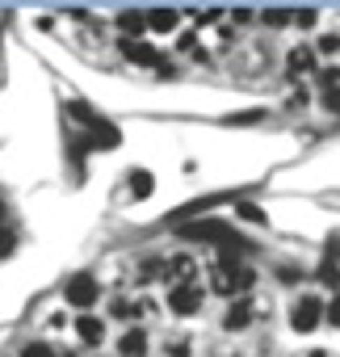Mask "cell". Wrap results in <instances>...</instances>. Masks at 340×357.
<instances>
[{
	"mask_svg": "<svg viewBox=\"0 0 340 357\" xmlns=\"http://www.w3.org/2000/svg\"><path fill=\"white\" fill-rule=\"evenodd\" d=\"M235 215H240V219H248V223H269V219H265V211H261V206H252V202H235Z\"/></svg>",
	"mask_w": 340,
	"mask_h": 357,
	"instance_id": "obj_18",
	"label": "cell"
},
{
	"mask_svg": "<svg viewBox=\"0 0 340 357\" xmlns=\"http://www.w3.org/2000/svg\"><path fill=\"white\" fill-rule=\"evenodd\" d=\"M319 319H323V303H319V294H302V298L294 303V311H290L294 332H315Z\"/></svg>",
	"mask_w": 340,
	"mask_h": 357,
	"instance_id": "obj_3",
	"label": "cell"
},
{
	"mask_svg": "<svg viewBox=\"0 0 340 357\" xmlns=\"http://www.w3.org/2000/svg\"><path fill=\"white\" fill-rule=\"evenodd\" d=\"M194 43H198V34H181V38H177L181 51H194Z\"/></svg>",
	"mask_w": 340,
	"mask_h": 357,
	"instance_id": "obj_27",
	"label": "cell"
},
{
	"mask_svg": "<svg viewBox=\"0 0 340 357\" xmlns=\"http://www.w3.org/2000/svg\"><path fill=\"white\" fill-rule=\"evenodd\" d=\"M227 198H231V194H206V198H194V202H185V206H177V211H173V215H168V219H173V223H185V219H194V215L202 219L206 211H215V206H219V202H227Z\"/></svg>",
	"mask_w": 340,
	"mask_h": 357,
	"instance_id": "obj_7",
	"label": "cell"
},
{
	"mask_svg": "<svg viewBox=\"0 0 340 357\" xmlns=\"http://www.w3.org/2000/svg\"><path fill=\"white\" fill-rule=\"evenodd\" d=\"M122 55H126L130 63H143V68L160 59V55H155V51H151L147 43H139V38H126V43H122Z\"/></svg>",
	"mask_w": 340,
	"mask_h": 357,
	"instance_id": "obj_11",
	"label": "cell"
},
{
	"mask_svg": "<svg viewBox=\"0 0 340 357\" xmlns=\"http://www.w3.org/2000/svg\"><path fill=\"white\" fill-rule=\"evenodd\" d=\"M323 105H327V109H332V114H340V84H336V89H327V93H323Z\"/></svg>",
	"mask_w": 340,
	"mask_h": 357,
	"instance_id": "obj_23",
	"label": "cell"
},
{
	"mask_svg": "<svg viewBox=\"0 0 340 357\" xmlns=\"http://www.w3.org/2000/svg\"><path fill=\"white\" fill-rule=\"evenodd\" d=\"M323 315L332 319V328H340V294L332 298V307H323Z\"/></svg>",
	"mask_w": 340,
	"mask_h": 357,
	"instance_id": "obj_25",
	"label": "cell"
},
{
	"mask_svg": "<svg viewBox=\"0 0 340 357\" xmlns=\"http://www.w3.org/2000/svg\"><path fill=\"white\" fill-rule=\"evenodd\" d=\"M294 22H298V26H302V30H307V26H311V22H315V9H298V13H294Z\"/></svg>",
	"mask_w": 340,
	"mask_h": 357,
	"instance_id": "obj_26",
	"label": "cell"
},
{
	"mask_svg": "<svg viewBox=\"0 0 340 357\" xmlns=\"http://www.w3.org/2000/svg\"><path fill=\"white\" fill-rule=\"evenodd\" d=\"M319 282H323V286H340V269H336L332 261H323V265H319Z\"/></svg>",
	"mask_w": 340,
	"mask_h": 357,
	"instance_id": "obj_20",
	"label": "cell"
},
{
	"mask_svg": "<svg viewBox=\"0 0 340 357\" xmlns=\"http://www.w3.org/2000/svg\"><path fill=\"white\" fill-rule=\"evenodd\" d=\"M252 319H256V303H252L248 294H240V298L227 307V315H223V328H227V332H244Z\"/></svg>",
	"mask_w": 340,
	"mask_h": 357,
	"instance_id": "obj_5",
	"label": "cell"
},
{
	"mask_svg": "<svg viewBox=\"0 0 340 357\" xmlns=\"http://www.w3.org/2000/svg\"><path fill=\"white\" fill-rule=\"evenodd\" d=\"M319 51H323V55L340 51V38H336V34H323V38H319Z\"/></svg>",
	"mask_w": 340,
	"mask_h": 357,
	"instance_id": "obj_24",
	"label": "cell"
},
{
	"mask_svg": "<svg viewBox=\"0 0 340 357\" xmlns=\"http://www.w3.org/2000/svg\"><path fill=\"white\" fill-rule=\"evenodd\" d=\"M261 118H265V109H244V114H231L227 126H244V122H261Z\"/></svg>",
	"mask_w": 340,
	"mask_h": 357,
	"instance_id": "obj_19",
	"label": "cell"
},
{
	"mask_svg": "<svg viewBox=\"0 0 340 357\" xmlns=\"http://www.w3.org/2000/svg\"><path fill=\"white\" fill-rule=\"evenodd\" d=\"M0 219H5V202H0Z\"/></svg>",
	"mask_w": 340,
	"mask_h": 357,
	"instance_id": "obj_29",
	"label": "cell"
},
{
	"mask_svg": "<svg viewBox=\"0 0 340 357\" xmlns=\"http://www.w3.org/2000/svg\"><path fill=\"white\" fill-rule=\"evenodd\" d=\"M151 190H155L151 172H147V168H134V172H130V198H151Z\"/></svg>",
	"mask_w": 340,
	"mask_h": 357,
	"instance_id": "obj_15",
	"label": "cell"
},
{
	"mask_svg": "<svg viewBox=\"0 0 340 357\" xmlns=\"http://www.w3.org/2000/svg\"><path fill=\"white\" fill-rule=\"evenodd\" d=\"M13 248H17V236H13L9 227H0V257H9Z\"/></svg>",
	"mask_w": 340,
	"mask_h": 357,
	"instance_id": "obj_21",
	"label": "cell"
},
{
	"mask_svg": "<svg viewBox=\"0 0 340 357\" xmlns=\"http://www.w3.org/2000/svg\"><path fill=\"white\" fill-rule=\"evenodd\" d=\"M143 17H147V30H160V34L177 30V9H155V13H143Z\"/></svg>",
	"mask_w": 340,
	"mask_h": 357,
	"instance_id": "obj_12",
	"label": "cell"
},
{
	"mask_svg": "<svg viewBox=\"0 0 340 357\" xmlns=\"http://www.w3.org/2000/svg\"><path fill=\"white\" fill-rule=\"evenodd\" d=\"M118 139H122V135H118V126H109V122H101V118H97V122L88 126L84 147H118Z\"/></svg>",
	"mask_w": 340,
	"mask_h": 357,
	"instance_id": "obj_8",
	"label": "cell"
},
{
	"mask_svg": "<svg viewBox=\"0 0 340 357\" xmlns=\"http://www.w3.org/2000/svg\"><path fill=\"white\" fill-rule=\"evenodd\" d=\"M194 273H198L194 257H168V261H164V278H177L181 286H185V278H194Z\"/></svg>",
	"mask_w": 340,
	"mask_h": 357,
	"instance_id": "obj_10",
	"label": "cell"
},
{
	"mask_svg": "<svg viewBox=\"0 0 340 357\" xmlns=\"http://www.w3.org/2000/svg\"><path fill=\"white\" fill-rule=\"evenodd\" d=\"M68 357H80V353H68Z\"/></svg>",
	"mask_w": 340,
	"mask_h": 357,
	"instance_id": "obj_30",
	"label": "cell"
},
{
	"mask_svg": "<svg viewBox=\"0 0 340 357\" xmlns=\"http://www.w3.org/2000/svg\"><path fill=\"white\" fill-rule=\"evenodd\" d=\"M118 26H122L126 38H139V34L147 30V17H143L139 9H126V13H118Z\"/></svg>",
	"mask_w": 340,
	"mask_h": 357,
	"instance_id": "obj_13",
	"label": "cell"
},
{
	"mask_svg": "<svg viewBox=\"0 0 340 357\" xmlns=\"http://www.w3.org/2000/svg\"><path fill=\"white\" fill-rule=\"evenodd\" d=\"M311 357H327V353H323V349H315V353H311Z\"/></svg>",
	"mask_w": 340,
	"mask_h": 357,
	"instance_id": "obj_28",
	"label": "cell"
},
{
	"mask_svg": "<svg viewBox=\"0 0 340 357\" xmlns=\"http://www.w3.org/2000/svg\"><path fill=\"white\" fill-rule=\"evenodd\" d=\"M76 332H80L84 344H101V340H105V324H101L97 315H80V319H76Z\"/></svg>",
	"mask_w": 340,
	"mask_h": 357,
	"instance_id": "obj_9",
	"label": "cell"
},
{
	"mask_svg": "<svg viewBox=\"0 0 340 357\" xmlns=\"http://www.w3.org/2000/svg\"><path fill=\"white\" fill-rule=\"evenodd\" d=\"M177 231H181V240L219 244L223 257H231V252H248V248H252V244H248L231 223H223V219H194V223H185V227H177Z\"/></svg>",
	"mask_w": 340,
	"mask_h": 357,
	"instance_id": "obj_1",
	"label": "cell"
},
{
	"mask_svg": "<svg viewBox=\"0 0 340 357\" xmlns=\"http://www.w3.org/2000/svg\"><path fill=\"white\" fill-rule=\"evenodd\" d=\"M97 294H101V286H97L93 273H76V278L68 282V303L80 307V311H88V307L97 303Z\"/></svg>",
	"mask_w": 340,
	"mask_h": 357,
	"instance_id": "obj_4",
	"label": "cell"
},
{
	"mask_svg": "<svg viewBox=\"0 0 340 357\" xmlns=\"http://www.w3.org/2000/svg\"><path fill=\"white\" fill-rule=\"evenodd\" d=\"M22 357H55V353H51V344H42V340H38V344H26V349H22Z\"/></svg>",
	"mask_w": 340,
	"mask_h": 357,
	"instance_id": "obj_22",
	"label": "cell"
},
{
	"mask_svg": "<svg viewBox=\"0 0 340 357\" xmlns=\"http://www.w3.org/2000/svg\"><path fill=\"white\" fill-rule=\"evenodd\" d=\"M252 269L248 265H240L235 257H223L219 265H215V273H210V282H215V290L219 294H244L248 286H252Z\"/></svg>",
	"mask_w": 340,
	"mask_h": 357,
	"instance_id": "obj_2",
	"label": "cell"
},
{
	"mask_svg": "<svg viewBox=\"0 0 340 357\" xmlns=\"http://www.w3.org/2000/svg\"><path fill=\"white\" fill-rule=\"evenodd\" d=\"M261 22H265L269 30H286V26L294 22V13H290V9H265V13H261Z\"/></svg>",
	"mask_w": 340,
	"mask_h": 357,
	"instance_id": "obj_17",
	"label": "cell"
},
{
	"mask_svg": "<svg viewBox=\"0 0 340 357\" xmlns=\"http://www.w3.org/2000/svg\"><path fill=\"white\" fill-rule=\"evenodd\" d=\"M168 307H173V315H198L202 307V290L198 286H173V294H168Z\"/></svg>",
	"mask_w": 340,
	"mask_h": 357,
	"instance_id": "obj_6",
	"label": "cell"
},
{
	"mask_svg": "<svg viewBox=\"0 0 340 357\" xmlns=\"http://www.w3.org/2000/svg\"><path fill=\"white\" fill-rule=\"evenodd\" d=\"M286 68H290L294 76H298V72H311V68H315V51H311V47H294V51L286 55Z\"/></svg>",
	"mask_w": 340,
	"mask_h": 357,
	"instance_id": "obj_14",
	"label": "cell"
},
{
	"mask_svg": "<svg viewBox=\"0 0 340 357\" xmlns=\"http://www.w3.org/2000/svg\"><path fill=\"white\" fill-rule=\"evenodd\" d=\"M143 349H147V336H143L139 328H126V336H122V353H126V357H143Z\"/></svg>",
	"mask_w": 340,
	"mask_h": 357,
	"instance_id": "obj_16",
	"label": "cell"
}]
</instances>
